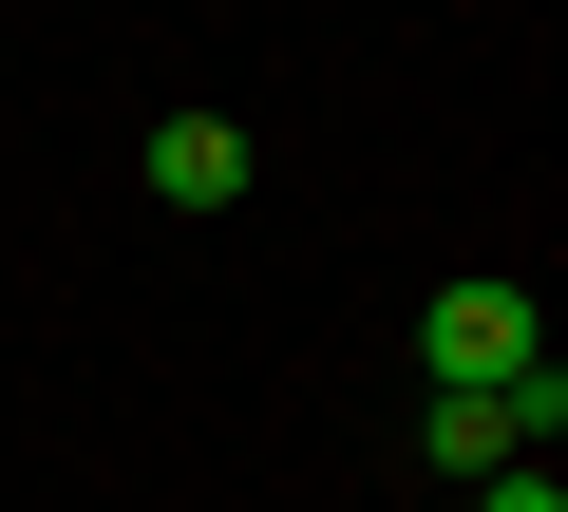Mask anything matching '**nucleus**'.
<instances>
[{
  "label": "nucleus",
  "instance_id": "1",
  "mask_svg": "<svg viewBox=\"0 0 568 512\" xmlns=\"http://www.w3.org/2000/svg\"><path fill=\"white\" fill-rule=\"evenodd\" d=\"M417 361H436V380H474V399H511V380H549V323H530V285H493V267H474V285H436V304H417Z\"/></svg>",
  "mask_w": 568,
  "mask_h": 512
},
{
  "label": "nucleus",
  "instance_id": "2",
  "mask_svg": "<svg viewBox=\"0 0 568 512\" xmlns=\"http://www.w3.org/2000/svg\"><path fill=\"white\" fill-rule=\"evenodd\" d=\"M436 474H511V455H549L568 436V380H511V399H474V380H436Z\"/></svg>",
  "mask_w": 568,
  "mask_h": 512
},
{
  "label": "nucleus",
  "instance_id": "3",
  "mask_svg": "<svg viewBox=\"0 0 568 512\" xmlns=\"http://www.w3.org/2000/svg\"><path fill=\"white\" fill-rule=\"evenodd\" d=\"M133 171H152V209H246V171H265V152H246L227 114H152V152H133Z\"/></svg>",
  "mask_w": 568,
  "mask_h": 512
},
{
  "label": "nucleus",
  "instance_id": "4",
  "mask_svg": "<svg viewBox=\"0 0 568 512\" xmlns=\"http://www.w3.org/2000/svg\"><path fill=\"white\" fill-rule=\"evenodd\" d=\"M474 512H568V493H549V455H511V474H474Z\"/></svg>",
  "mask_w": 568,
  "mask_h": 512
}]
</instances>
